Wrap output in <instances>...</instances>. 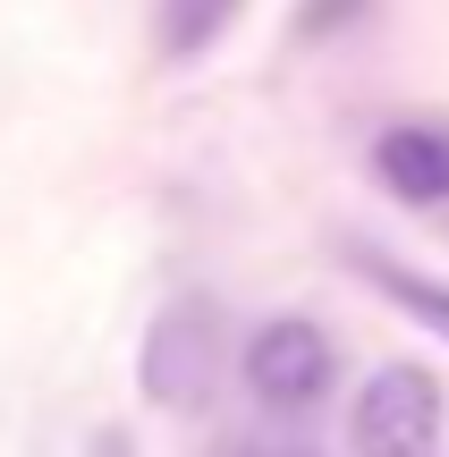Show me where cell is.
I'll return each instance as SVG.
<instances>
[{
  "mask_svg": "<svg viewBox=\"0 0 449 457\" xmlns=\"http://www.w3.org/2000/svg\"><path fill=\"white\" fill-rule=\"evenodd\" d=\"M136 381L170 415H195L212 398V381H220V305L212 296H170L153 313L145 347H136Z\"/></svg>",
  "mask_w": 449,
  "mask_h": 457,
  "instance_id": "cell-1",
  "label": "cell"
},
{
  "mask_svg": "<svg viewBox=\"0 0 449 457\" xmlns=\"http://www.w3.org/2000/svg\"><path fill=\"white\" fill-rule=\"evenodd\" d=\"M356 457H433L441 449V381L433 364H382L348 415Z\"/></svg>",
  "mask_w": 449,
  "mask_h": 457,
  "instance_id": "cell-2",
  "label": "cell"
},
{
  "mask_svg": "<svg viewBox=\"0 0 449 457\" xmlns=\"http://www.w3.org/2000/svg\"><path fill=\"white\" fill-rule=\"evenodd\" d=\"M331 381H339V347L322 339V322H305V313H280V322H263L246 339V390L263 398L271 415L322 407Z\"/></svg>",
  "mask_w": 449,
  "mask_h": 457,
  "instance_id": "cell-3",
  "label": "cell"
},
{
  "mask_svg": "<svg viewBox=\"0 0 449 457\" xmlns=\"http://www.w3.org/2000/svg\"><path fill=\"white\" fill-rule=\"evenodd\" d=\"M373 179H382L399 204H449V128H433V119H399V128H382V145H373Z\"/></svg>",
  "mask_w": 449,
  "mask_h": 457,
  "instance_id": "cell-4",
  "label": "cell"
},
{
  "mask_svg": "<svg viewBox=\"0 0 449 457\" xmlns=\"http://www.w3.org/2000/svg\"><path fill=\"white\" fill-rule=\"evenodd\" d=\"M246 0H162V60H204Z\"/></svg>",
  "mask_w": 449,
  "mask_h": 457,
  "instance_id": "cell-5",
  "label": "cell"
},
{
  "mask_svg": "<svg viewBox=\"0 0 449 457\" xmlns=\"http://www.w3.org/2000/svg\"><path fill=\"white\" fill-rule=\"evenodd\" d=\"M365 271H373V288H382L399 313H416L424 330H441V339H449V288H441V279H416V271H399L390 254H365Z\"/></svg>",
  "mask_w": 449,
  "mask_h": 457,
  "instance_id": "cell-6",
  "label": "cell"
},
{
  "mask_svg": "<svg viewBox=\"0 0 449 457\" xmlns=\"http://www.w3.org/2000/svg\"><path fill=\"white\" fill-rule=\"evenodd\" d=\"M356 9H365V0H314L297 26H305V34H331V17H356Z\"/></svg>",
  "mask_w": 449,
  "mask_h": 457,
  "instance_id": "cell-7",
  "label": "cell"
},
{
  "mask_svg": "<svg viewBox=\"0 0 449 457\" xmlns=\"http://www.w3.org/2000/svg\"><path fill=\"white\" fill-rule=\"evenodd\" d=\"M263 457H314V449H263Z\"/></svg>",
  "mask_w": 449,
  "mask_h": 457,
  "instance_id": "cell-8",
  "label": "cell"
}]
</instances>
